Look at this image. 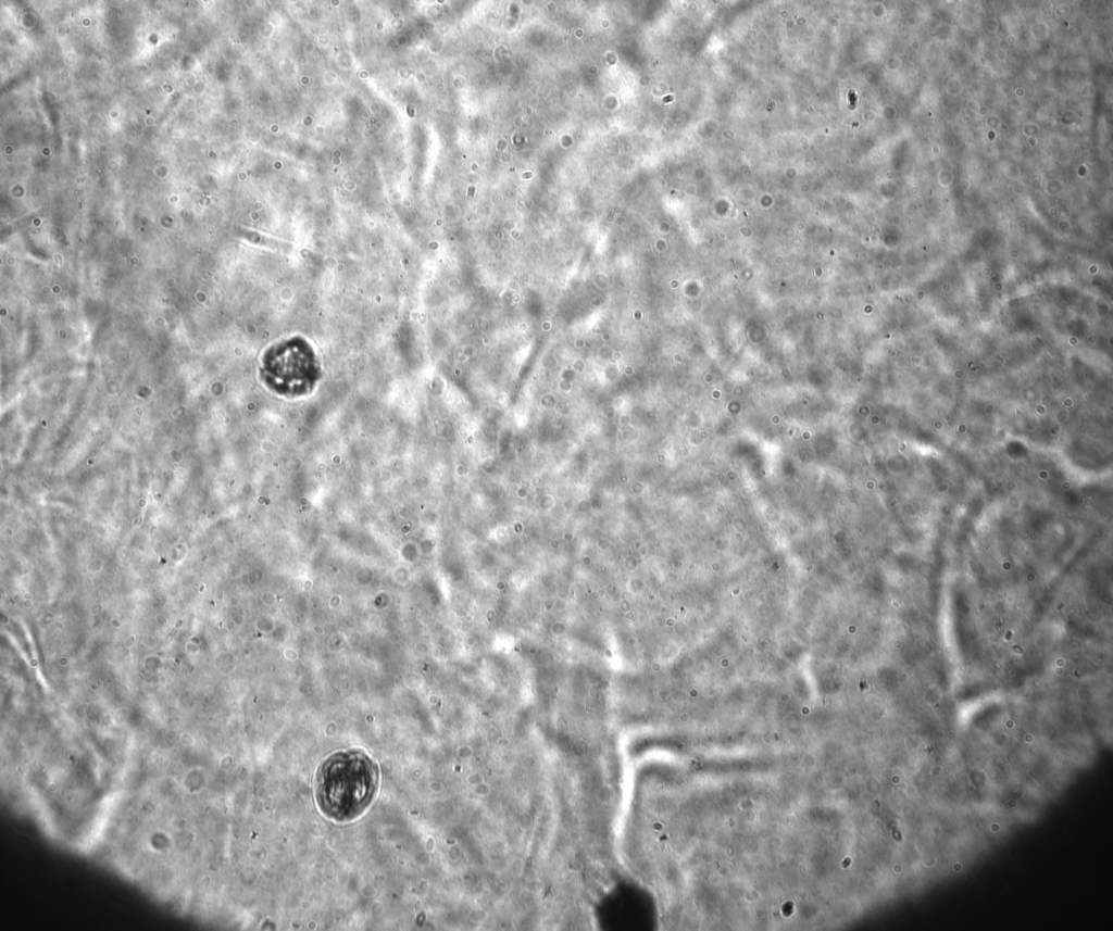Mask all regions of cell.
I'll list each match as a JSON object with an SVG mask.
<instances>
[{"instance_id":"obj_1","label":"cell","mask_w":1113,"mask_h":931,"mask_svg":"<svg viewBox=\"0 0 1113 931\" xmlns=\"http://www.w3.org/2000/svg\"><path fill=\"white\" fill-rule=\"evenodd\" d=\"M315 787L322 813L336 821H350L373 801L378 787V769L363 752H337L320 766Z\"/></svg>"},{"instance_id":"obj_2","label":"cell","mask_w":1113,"mask_h":931,"mask_svg":"<svg viewBox=\"0 0 1113 931\" xmlns=\"http://www.w3.org/2000/svg\"><path fill=\"white\" fill-rule=\"evenodd\" d=\"M270 387L285 395L310 391L318 378V364L311 345L302 338H290L270 349L266 360Z\"/></svg>"}]
</instances>
